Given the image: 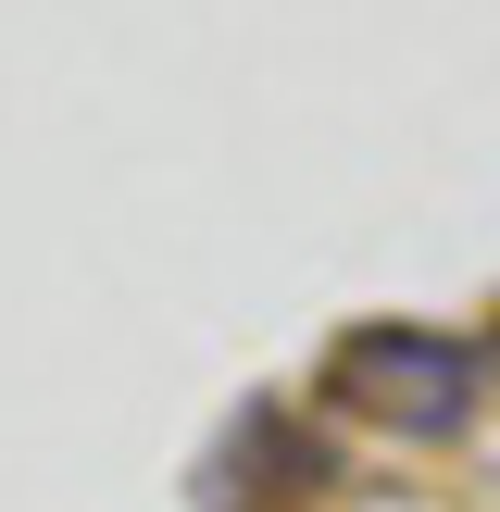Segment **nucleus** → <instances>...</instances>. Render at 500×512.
Wrapping results in <instances>:
<instances>
[{
  "instance_id": "f257e3e1",
  "label": "nucleus",
  "mask_w": 500,
  "mask_h": 512,
  "mask_svg": "<svg viewBox=\"0 0 500 512\" xmlns=\"http://www.w3.org/2000/svg\"><path fill=\"white\" fill-rule=\"evenodd\" d=\"M313 388L325 413L375 425V438H463L488 413V350L450 325H350V338H325Z\"/></svg>"
},
{
  "instance_id": "f03ea898",
  "label": "nucleus",
  "mask_w": 500,
  "mask_h": 512,
  "mask_svg": "<svg viewBox=\"0 0 500 512\" xmlns=\"http://www.w3.org/2000/svg\"><path fill=\"white\" fill-rule=\"evenodd\" d=\"M313 488H325V450L288 425V400H250V413L225 425L213 475H200L213 512H275V500H313Z\"/></svg>"
}]
</instances>
